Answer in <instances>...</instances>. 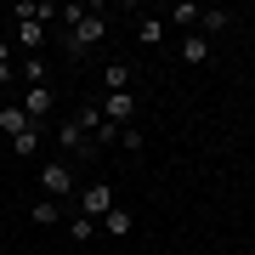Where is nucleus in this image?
<instances>
[{"label":"nucleus","mask_w":255,"mask_h":255,"mask_svg":"<svg viewBox=\"0 0 255 255\" xmlns=\"http://www.w3.org/2000/svg\"><path fill=\"white\" fill-rule=\"evenodd\" d=\"M114 204H119V199H114V182H91V187L80 193V216H85V221H102Z\"/></svg>","instance_id":"3"},{"label":"nucleus","mask_w":255,"mask_h":255,"mask_svg":"<svg viewBox=\"0 0 255 255\" xmlns=\"http://www.w3.org/2000/svg\"><path fill=\"white\" fill-rule=\"evenodd\" d=\"M199 17H204V6H193V0H176V6H170V23L176 28H193Z\"/></svg>","instance_id":"12"},{"label":"nucleus","mask_w":255,"mask_h":255,"mask_svg":"<svg viewBox=\"0 0 255 255\" xmlns=\"http://www.w3.org/2000/svg\"><path fill=\"white\" fill-rule=\"evenodd\" d=\"M136 40H142V46H164V17H142L136 23Z\"/></svg>","instance_id":"14"},{"label":"nucleus","mask_w":255,"mask_h":255,"mask_svg":"<svg viewBox=\"0 0 255 255\" xmlns=\"http://www.w3.org/2000/svg\"><path fill=\"white\" fill-rule=\"evenodd\" d=\"M34 125V119L23 114V102H11V108H0V130H6V136H17V130H28Z\"/></svg>","instance_id":"8"},{"label":"nucleus","mask_w":255,"mask_h":255,"mask_svg":"<svg viewBox=\"0 0 255 255\" xmlns=\"http://www.w3.org/2000/svg\"><path fill=\"white\" fill-rule=\"evenodd\" d=\"M17 46H23L28 57H34L40 46H46V23H17Z\"/></svg>","instance_id":"9"},{"label":"nucleus","mask_w":255,"mask_h":255,"mask_svg":"<svg viewBox=\"0 0 255 255\" xmlns=\"http://www.w3.org/2000/svg\"><path fill=\"white\" fill-rule=\"evenodd\" d=\"M40 193H46V199H68V193H74V164L68 159H51L46 170H40Z\"/></svg>","instance_id":"2"},{"label":"nucleus","mask_w":255,"mask_h":255,"mask_svg":"<svg viewBox=\"0 0 255 255\" xmlns=\"http://www.w3.org/2000/svg\"><path fill=\"white\" fill-rule=\"evenodd\" d=\"M97 108H102L108 125H130V119H136V91H108Z\"/></svg>","instance_id":"4"},{"label":"nucleus","mask_w":255,"mask_h":255,"mask_svg":"<svg viewBox=\"0 0 255 255\" xmlns=\"http://www.w3.org/2000/svg\"><path fill=\"white\" fill-rule=\"evenodd\" d=\"M28 216H34V227H57V221H63V210H57V199H34Z\"/></svg>","instance_id":"11"},{"label":"nucleus","mask_w":255,"mask_h":255,"mask_svg":"<svg viewBox=\"0 0 255 255\" xmlns=\"http://www.w3.org/2000/svg\"><path fill=\"white\" fill-rule=\"evenodd\" d=\"M40 142H46V130H40V125H28V130H17V136H11V147H17V153H34Z\"/></svg>","instance_id":"18"},{"label":"nucleus","mask_w":255,"mask_h":255,"mask_svg":"<svg viewBox=\"0 0 255 255\" xmlns=\"http://www.w3.org/2000/svg\"><path fill=\"white\" fill-rule=\"evenodd\" d=\"M11 17H17V23H40V0H17Z\"/></svg>","instance_id":"20"},{"label":"nucleus","mask_w":255,"mask_h":255,"mask_svg":"<svg viewBox=\"0 0 255 255\" xmlns=\"http://www.w3.org/2000/svg\"><path fill=\"white\" fill-rule=\"evenodd\" d=\"M182 57H187V63H210V40L204 34H187L182 40Z\"/></svg>","instance_id":"16"},{"label":"nucleus","mask_w":255,"mask_h":255,"mask_svg":"<svg viewBox=\"0 0 255 255\" xmlns=\"http://www.w3.org/2000/svg\"><path fill=\"white\" fill-rule=\"evenodd\" d=\"M227 11H221V6H204V17H199V28H204V40H216V34H227Z\"/></svg>","instance_id":"10"},{"label":"nucleus","mask_w":255,"mask_h":255,"mask_svg":"<svg viewBox=\"0 0 255 255\" xmlns=\"http://www.w3.org/2000/svg\"><path fill=\"white\" fill-rule=\"evenodd\" d=\"M119 147H125V153H142V130L125 125V130H119Z\"/></svg>","instance_id":"21"},{"label":"nucleus","mask_w":255,"mask_h":255,"mask_svg":"<svg viewBox=\"0 0 255 255\" xmlns=\"http://www.w3.org/2000/svg\"><path fill=\"white\" fill-rule=\"evenodd\" d=\"M102 40H108V17H97V11H85L74 28H63V51L68 57H85L91 46H102Z\"/></svg>","instance_id":"1"},{"label":"nucleus","mask_w":255,"mask_h":255,"mask_svg":"<svg viewBox=\"0 0 255 255\" xmlns=\"http://www.w3.org/2000/svg\"><path fill=\"white\" fill-rule=\"evenodd\" d=\"M17 80V51H11V40H0V91Z\"/></svg>","instance_id":"15"},{"label":"nucleus","mask_w":255,"mask_h":255,"mask_svg":"<svg viewBox=\"0 0 255 255\" xmlns=\"http://www.w3.org/2000/svg\"><path fill=\"white\" fill-rule=\"evenodd\" d=\"M74 119H80V130H85V136H97V130H102V108H97V102H85Z\"/></svg>","instance_id":"19"},{"label":"nucleus","mask_w":255,"mask_h":255,"mask_svg":"<svg viewBox=\"0 0 255 255\" xmlns=\"http://www.w3.org/2000/svg\"><path fill=\"white\" fill-rule=\"evenodd\" d=\"M23 114L34 119V125H46V114H51V85H28V91H23Z\"/></svg>","instance_id":"6"},{"label":"nucleus","mask_w":255,"mask_h":255,"mask_svg":"<svg viewBox=\"0 0 255 255\" xmlns=\"http://www.w3.org/2000/svg\"><path fill=\"white\" fill-rule=\"evenodd\" d=\"M102 85L108 91H130V63H108L102 68Z\"/></svg>","instance_id":"13"},{"label":"nucleus","mask_w":255,"mask_h":255,"mask_svg":"<svg viewBox=\"0 0 255 255\" xmlns=\"http://www.w3.org/2000/svg\"><path fill=\"white\" fill-rule=\"evenodd\" d=\"M57 147H63V153H74V159H85V153H91V142H85L80 119H63V125H57Z\"/></svg>","instance_id":"5"},{"label":"nucleus","mask_w":255,"mask_h":255,"mask_svg":"<svg viewBox=\"0 0 255 255\" xmlns=\"http://www.w3.org/2000/svg\"><path fill=\"white\" fill-rule=\"evenodd\" d=\"M91 233H97V221H85V216H74V221H68V238H80V244H85Z\"/></svg>","instance_id":"22"},{"label":"nucleus","mask_w":255,"mask_h":255,"mask_svg":"<svg viewBox=\"0 0 255 255\" xmlns=\"http://www.w3.org/2000/svg\"><path fill=\"white\" fill-rule=\"evenodd\" d=\"M17 80H28V85H46V63H40V57H23V63H17Z\"/></svg>","instance_id":"17"},{"label":"nucleus","mask_w":255,"mask_h":255,"mask_svg":"<svg viewBox=\"0 0 255 255\" xmlns=\"http://www.w3.org/2000/svg\"><path fill=\"white\" fill-rule=\"evenodd\" d=\"M97 227H102V233H108V238H130V227H136V216H130V210H125V204H114V210H108V216H102V221H97Z\"/></svg>","instance_id":"7"}]
</instances>
